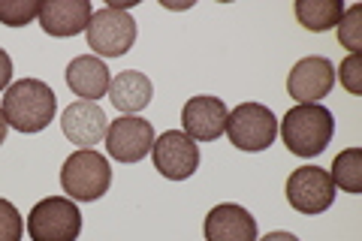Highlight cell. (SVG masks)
Listing matches in <instances>:
<instances>
[{
	"instance_id": "obj_2",
	"label": "cell",
	"mask_w": 362,
	"mask_h": 241,
	"mask_svg": "<svg viewBox=\"0 0 362 241\" xmlns=\"http://www.w3.org/2000/svg\"><path fill=\"white\" fill-rule=\"evenodd\" d=\"M335 121L332 112L320 106V102H299L293 106L284 121H281V136L290 154L296 157H317L326 151V145L332 142Z\"/></svg>"
},
{
	"instance_id": "obj_12",
	"label": "cell",
	"mask_w": 362,
	"mask_h": 241,
	"mask_svg": "<svg viewBox=\"0 0 362 241\" xmlns=\"http://www.w3.org/2000/svg\"><path fill=\"white\" fill-rule=\"evenodd\" d=\"M202 233L206 241H257V221L242 205L221 202L206 214Z\"/></svg>"
},
{
	"instance_id": "obj_4",
	"label": "cell",
	"mask_w": 362,
	"mask_h": 241,
	"mask_svg": "<svg viewBox=\"0 0 362 241\" xmlns=\"http://www.w3.org/2000/svg\"><path fill=\"white\" fill-rule=\"evenodd\" d=\"M226 136L239 151H266L278 136V118L275 112L263 102H242L226 114Z\"/></svg>"
},
{
	"instance_id": "obj_17",
	"label": "cell",
	"mask_w": 362,
	"mask_h": 241,
	"mask_svg": "<svg viewBox=\"0 0 362 241\" xmlns=\"http://www.w3.org/2000/svg\"><path fill=\"white\" fill-rule=\"evenodd\" d=\"M344 16V4L341 0H299L296 4V18L305 30L314 33H326L338 28V21Z\"/></svg>"
},
{
	"instance_id": "obj_15",
	"label": "cell",
	"mask_w": 362,
	"mask_h": 241,
	"mask_svg": "<svg viewBox=\"0 0 362 241\" xmlns=\"http://www.w3.org/2000/svg\"><path fill=\"white\" fill-rule=\"evenodd\" d=\"M66 85H70V90L76 97L97 102L100 97L109 94V85H112L109 66L100 61L97 54H82L66 66Z\"/></svg>"
},
{
	"instance_id": "obj_18",
	"label": "cell",
	"mask_w": 362,
	"mask_h": 241,
	"mask_svg": "<svg viewBox=\"0 0 362 241\" xmlns=\"http://www.w3.org/2000/svg\"><path fill=\"white\" fill-rule=\"evenodd\" d=\"M329 178L335 187L359 196L362 193V148H344V151L335 157Z\"/></svg>"
},
{
	"instance_id": "obj_22",
	"label": "cell",
	"mask_w": 362,
	"mask_h": 241,
	"mask_svg": "<svg viewBox=\"0 0 362 241\" xmlns=\"http://www.w3.org/2000/svg\"><path fill=\"white\" fill-rule=\"evenodd\" d=\"M338 82L344 85L350 94H362V57L359 54H347L341 66H338Z\"/></svg>"
},
{
	"instance_id": "obj_8",
	"label": "cell",
	"mask_w": 362,
	"mask_h": 241,
	"mask_svg": "<svg viewBox=\"0 0 362 241\" xmlns=\"http://www.w3.org/2000/svg\"><path fill=\"white\" fill-rule=\"evenodd\" d=\"M154 169L169 181H185L199 169V148L181 130H166L151 145Z\"/></svg>"
},
{
	"instance_id": "obj_13",
	"label": "cell",
	"mask_w": 362,
	"mask_h": 241,
	"mask_svg": "<svg viewBox=\"0 0 362 241\" xmlns=\"http://www.w3.org/2000/svg\"><path fill=\"white\" fill-rule=\"evenodd\" d=\"M61 130L64 136L78 148H94L106 139V130H109V118L106 112L97 106V102H88V100H78L73 102L70 109L64 112L61 118Z\"/></svg>"
},
{
	"instance_id": "obj_16",
	"label": "cell",
	"mask_w": 362,
	"mask_h": 241,
	"mask_svg": "<svg viewBox=\"0 0 362 241\" xmlns=\"http://www.w3.org/2000/svg\"><path fill=\"white\" fill-rule=\"evenodd\" d=\"M151 94H154L151 78L145 73H139V70H124V73H118L115 78H112V85H109L112 106H115L118 112H124V114L142 112L151 102Z\"/></svg>"
},
{
	"instance_id": "obj_10",
	"label": "cell",
	"mask_w": 362,
	"mask_h": 241,
	"mask_svg": "<svg viewBox=\"0 0 362 241\" xmlns=\"http://www.w3.org/2000/svg\"><path fill=\"white\" fill-rule=\"evenodd\" d=\"M226 114L230 112L218 97H190L181 109V133L190 136L194 142H218L226 130Z\"/></svg>"
},
{
	"instance_id": "obj_14",
	"label": "cell",
	"mask_w": 362,
	"mask_h": 241,
	"mask_svg": "<svg viewBox=\"0 0 362 241\" xmlns=\"http://www.w3.org/2000/svg\"><path fill=\"white\" fill-rule=\"evenodd\" d=\"M90 16H94V9H90L88 0H42L37 21L49 37L66 40L82 33L88 28Z\"/></svg>"
},
{
	"instance_id": "obj_5",
	"label": "cell",
	"mask_w": 362,
	"mask_h": 241,
	"mask_svg": "<svg viewBox=\"0 0 362 241\" xmlns=\"http://www.w3.org/2000/svg\"><path fill=\"white\" fill-rule=\"evenodd\" d=\"M82 233V214L70 196H49L28 214L30 241H76Z\"/></svg>"
},
{
	"instance_id": "obj_11",
	"label": "cell",
	"mask_w": 362,
	"mask_h": 241,
	"mask_svg": "<svg viewBox=\"0 0 362 241\" xmlns=\"http://www.w3.org/2000/svg\"><path fill=\"white\" fill-rule=\"evenodd\" d=\"M335 88V66L326 57H302L287 76V90L296 102H320Z\"/></svg>"
},
{
	"instance_id": "obj_3",
	"label": "cell",
	"mask_w": 362,
	"mask_h": 241,
	"mask_svg": "<svg viewBox=\"0 0 362 241\" xmlns=\"http://www.w3.org/2000/svg\"><path fill=\"white\" fill-rule=\"evenodd\" d=\"M112 184V169L103 154H97L94 148H78L76 154L64 160L61 169V187L73 202H97L106 196Z\"/></svg>"
},
{
	"instance_id": "obj_19",
	"label": "cell",
	"mask_w": 362,
	"mask_h": 241,
	"mask_svg": "<svg viewBox=\"0 0 362 241\" xmlns=\"http://www.w3.org/2000/svg\"><path fill=\"white\" fill-rule=\"evenodd\" d=\"M33 18H40L37 0H0V25L25 28Z\"/></svg>"
},
{
	"instance_id": "obj_23",
	"label": "cell",
	"mask_w": 362,
	"mask_h": 241,
	"mask_svg": "<svg viewBox=\"0 0 362 241\" xmlns=\"http://www.w3.org/2000/svg\"><path fill=\"white\" fill-rule=\"evenodd\" d=\"M9 82H13V57L0 49V90H6Z\"/></svg>"
},
{
	"instance_id": "obj_24",
	"label": "cell",
	"mask_w": 362,
	"mask_h": 241,
	"mask_svg": "<svg viewBox=\"0 0 362 241\" xmlns=\"http://www.w3.org/2000/svg\"><path fill=\"white\" fill-rule=\"evenodd\" d=\"M257 241H299L293 233H269V235H263V238H257Z\"/></svg>"
},
{
	"instance_id": "obj_6",
	"label": "cell",
	"mask_w": 362,
	"mask_h": 241,
	"mask_svg": "<svg viewBox=\"0 0 362 241\" xmlns=\"http://www.w3.org/2000/svg\"><path fill=\"white\" fill-rule=\"evenodd\" d=\"M85 33H88V45L94 49L97 57H121L136 42V21L130 13L103 6L90 16Z\"/></svg>"
},
{
	"instance_id": "obj_1",
	"label": "cell",
	"mask_w": 362,
	"mask_h": 241,
	"mask_svg": "<svg viewBox=\"0 0 362 241\" xmlns=\"http://www.w3.org/2000/svg\"><path fill=\"white\" fill-rule=\"evenodd\" d=\"M58 109L54 90L40 78H21L4 94V118L18 133H40L49 127Z\"/></svg>"
},
{
	"instance_id": "obj_9",
	"label": "cell",
	"mask_w": 362,
	"mask_h": 241,
	"mask_svg": "<svg viewBox=\"0 0 362 241\" xmlns=\"http://www.w3.org/2000/svg\"><path fill=\"white\" fill-rule=\"evenodd\" d=\"M154 145V127L139 114H121L106 130V151L118 163H139Z\"/></svg>"
},
{
	"instance_id": "obj_21",
	"label": "cell",
	"mask_w": 362,
	"mask_h": 241,
	"mask_svg": "<svg viewBox=\"0 0 362 241\" xmlns=\"http://www.w3.org/2000/svg\"><path fill=\"white\" fill-rule=\"evenodd\" d=\"M25 235V217L9 199H0V241H21Z\"/></svg>"
},
{
	"instance_id": "obj_25",
	"label": "cell",
	"mask_w": 362,
	"mask_h": 241,
	"mask_svg": "<svg viewBox=\"0 0 362 241\" xmlns=\"http://www.w3.org/2000/svg\"><path fill=\"white\" fill-rule=\"evenodd\" d=\"M6 127H9V124L4 118V109H0V145H4V139H6Z\"/></svg>"
},
{
	"instance_id": "obj_20",
	"label": "cell",
	"mask_w": 362,
	"mask_h": 241,
	"mask_svg": "<svg viewBox=\"0 0 362 241\" xmlns=\"http://www.w3.org/2000/svg\"><path fill=\"white\" fill-rule=\"evenodd\" d=\"M338 42L350 49V54H359L362 49V6L344 9L341 21H338Z\"/></svg>"
},
{
	"instance_id": "obj_7",
	"label": "cell",
	"mask_w": 362,
	"mask_h": 241,
	"mask_svg": "<svg viewBox=\"0 0 362 241\" xmlns=\"http://www.w3.org/2000/svg\"><path fill=\"white\" fill-rule=\"evenodd\" d=\"M287 202L299 214H323L335 202V184L320 166H299L287 178Z\"/></svg>"
}]
</instances>
